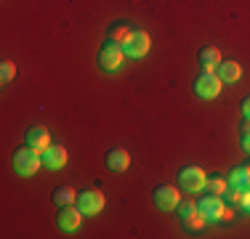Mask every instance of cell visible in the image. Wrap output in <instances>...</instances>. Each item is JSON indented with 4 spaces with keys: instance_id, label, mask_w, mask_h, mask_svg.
Here are the masks:
<instances>
[{
    "instance_id": "obj_13",
    "label": "cell",
    "mask_w": 250,
    "mask_h": 239,
    "mask_svg": "<svg viewBox=\"0 0 250 239\" xmlns=\"http://www.w3.org/2000/svg\"><path fill=\"white\" fill-rule=\"evenodd\" d=\"M106 167H109L112 173H125L130 167V154L128 149H112L109 154H106Z\"/></svg>"
},
{
    "instance_id": "obj_14",
    "label": "cell",
    "mask_w": 250,
    "mask_h": 239,
    "mask_svg": "<svg viewBox=\"0 0 250 239\" xmlns=\"http://www.w3.org/2000/svg\"><path fill=\"white\" fill-rule=\"evenodd\" d=\"M221 61H224V59H221V51H218V48L208 45V48H202V51H200V67H202V72H216Z\"/></svg>"
},
{
    "instance_id": "obj_8",
    "label": "cell",
    "mask_w": 250,
    "mask_h": 239,
    "mask_svg": "<svg viewBox=\"0 0 250 239\" xmlns=\"http://www.w3.org/2000/svg\"><path fill=\"white\" fill-rule=\"evenodd\" d=\"M154 205L160 207V210H176L178 205H181V191L176 186H157L154 189Z\"/></svg>"
},
{
    "instance_id": "obj_4",
    "label": "cell",
    "mask_w": 250,
    "mask_h": 239,
    "mask_svg": "<svg viewBox=\"0 0 250 239\" xmlns=\"http://www.w3.org/2000/svg\"><path fill=\"white\" fill-rule=\"evenodd\" d=\"M96 61H99V67L104 69V72H117V69H123V64H125V51H123V45L106 43V45L99 51Z\"/></svg>"
},
{
    "instance_id": "obj_10",
    "label": "cell",
    "mask_w": 250,
    "mask_h": 239,
    "mask_svg": "<svg viewBox=\"0 0 250 239\" xmlns=\"http://www.w3.org/2000/svg\"><path fill=\"white\" fill-rule=\"evenodd\" d=\"M181 207V218H184V223L189 226V229H202V226L208 223V218L202 215V210H200V205L197 202H184V205H178Z\"/></svg>"
},
{
    "instance_id": "obj_3",
    "label": "cell",
    "mask_w": 250,
    "mask_h": 239,
    "mask_svg": "<svg viewBox=\"0 0 250 239\" xmlns=\"http://www.w3.org/2000/svg\"><path fill=\"white\" fill-rule=\"evenodd\" d=\"M205 183H208V176L197 165L181 167V173H178V186L187 191V194H200V191H205Z\"/></svg>"
},
{
    "instance_id": "obj_17",
    "label": "cell",
    "mask_w": 250,
    "mask_h": 239,
    "mask_svg": "<svg viewBox=\"0 0 250 239\" xmlns=\"http://www.w3.org/2000/svg\"><path fill=\"white\" fill-rule=\"evenodd\" d=\"M53 202H56L59 207H67V205H75L77 202V191L72 186H62L53 191Z\"/></svg>"
},
{
    "instance_id": "obj_5",
    "label": "cell",
    "mask_w": 250,
    "mask_h": 239,
    "mask_svg": "<svg viewBox=\"0 0 250 239\" xmlns=\"http://www.w3.org/2000/svg\"><path fill=\"white\" fill-rule=\"evenodd\" d=\"M221 88H224V82H221V77H218L216 72H202L197 80H194V93H197L200 99H205V101L218 99Z\"/></svg>"
},
{
    "instance_id": "obj_6",
    "label": "cell",
    "mask_w": 250,
    "mask_h": 239,
    "mask_svg": "<svg viewBox=\"0 0 250 239\" xmlns=\"http://www.w3.org/2000/svg\"><path fill=\"white\" fill-rule=\"evenodd\" d=\"M152 48V38L144 32V29H136V32H130V38L123 43V51L128 59H144L146 53H149Z\"/></svg>"
},
{
    "instance_id": "obj_2",
    "label": "cell",
    "mask_w": 250,
    "mask_h": 239,
    "mask_svg": "<svg viewBox=\"0 0 250 239\" xmlns=\"http://www.w3.org/2000/svg\"><path fill=\"white\" fill-rule=\"evenodd\" d=\"M197 205H200L202 215L208 218V223H213V220H231V218H234V210H231V207H226L224 197L208 194V197H202Z\"/></svg>"
},
{
    "instance_id": "obj_22",
    "label": "cell",
    "mask_w": 250,
    "mask_h": 239,
    "mask_svg": "<svg viewBox=\"0 0 250 239\" xmlns=\"http://www.w3.org/2000/svg\"><path fill=\"white\" fill-rule=\"evenodd\" d=\"M240 133H242V136H250V117H245V120H242V125H240Z\"/></svg>"
},
{
    "instance_id": "obj_24",
    "label": "cell",
    "mask_w": 250,
    "mask_h": 239,
    "mask_svg": "<svg viewBox=\"0 0 250 239\" xmlns=\"http://www.w3.org/2000/svg\"><path fill=\"white\" fill-rule=\"evenodd\" d=\"M242 149L250 154V136H242Z\"/></svg>"
},
{
    "instance_id": "obj_9",
    "label": "cell",
    "mask_w": 250,
    "mask_h": 239,
    "mask_svg": "<svg viewBox=\"0 0 250 239\" xmlns=\"http://www.w3.org/2000/svg\"><path fill=\"white\" fill-rule=\"evenodd\" d=\"M83 218H85V213H83L80 207L67 205V207H62V213L56 215V223H59V229H64V231H75V229H80Z\"/></svg>"
},
{
    "instance_id": "obj_20",
    "label": "cell",
    "mask_w": 250,
    "mask_h": 239,
    "mask_svg": "<svg viewBox=\"0 0 250 239\" xmlns=\"http://www.w3.org/2000/svg\"><path fill=\"white\" fill-rule=\"evenodd\" d=\"M14 75H16V64L5 59V61L0 64V82H3V85H8V82L14 80Z\"/></svg>"
},
{
    "instance_id": "obj_16",
    "label": "cell",
    "mask_w": 250,
    "mask_h": 239,
    "mask_svg": "<svg viewBox=\"0 0 250 239\" xmlns=\"http://www.w3.org/2000/svg\"><path fill=\"white\" fill-rule=\"evenodd\" d=\"M229 186L250 189V167H234V170L229 173Z\"/></svg>"
},
{
    "instance_id": "obj_23",
    "label": "cell",
    "mask_w": 250,
    "mask_h": 239,
    "mask_svg": "<svg viewBox=\"0 0 250 239\" xmlns=\"http://www.w3.org/2000/svg\"><path fill=\"white\" fill-rule=\"evenodd\" d=\"M242 115H245V117H250V96H248L245 101H242Z\"/></svg>"
},
{
    "instance_id": "obj_1",
    "label": "cell",
    "mask_w": 250,
    "mask_h": 239,
    "mask_svg": "<svg viewBox=\"0 0 250 239\" xmlns=\"http://www.w3.org/2000/svg\"><path fill=\"white\" fill-rule=\"evenodd\" d=\"M43 167V154L38 152V149H32L27 143L24 149H16V154H14V170L19 173V176H35V173Z\"/></svg>"
},
{
    "instance_id": "obj_7",
    "label": "cell",
    "mask_w": 250,
    "mask_h": 239,
    "mask_svg": "<svg viewBox=\"0 0 250 239\" xmlns=\"http://www.w3.org/2000/svg\"><path fill=\"white\" fill-rule=\"evenodd\" d=\"M104 205H106V197L96 189H85V191H80V197H77V207H80L85 215H99L101 210H104Z\"/></svg>"
},
{
    "instance_id": "obj_15",
    "label": "cell",
    "mask_w": 250,
    "mask_h": 239,
    "mask_svg": "<svg viewBox=\"0 0 250 239\" xmlns=\"http://www.w3.org/2000/svg\"><path fill=\"white\" fill-rule=\"evenodd\" d=\"M216 75L221 77V82H237L242 77V67L237 61H221L216 69Z\"/></svg>"
},
{
    "instance_id": "obj_19",
    "label": "cell",
    "mask_w": 250,
    "mask_h": 239,
    "mask_svg": "<svg viewBox=\"0 0 250 239\" xmlns=\"http://www.w3.org/2000/svg\"><path fill=\"white\" fill-rule=\"evenodd\" d=\"M130 32H133V29H128L125 24H117V27H112V29H109V43H117V45H123L125 40L130 38Z\"/></svg>"
},
{
    "instance_id": "obj_18",
    "label": "cell",
    "mask_w": 250,
    "mask_h": 239,
    "mask_svg": "<svg viewBox=\"0 0 250 239\" xmlns=\"http://www.w3.org/2000/svg\"><path fill=\"white\" fill-rule=\"evenodd\" d=\"M205 189H208V194L224 197V194H226V189H229V181H226V178H221V176H213V178H208Z\"/></svg>"
},
{
    "instance_id": "obj_12",
    "label": "cell",
    "mask_w": 250,
    "mask_h": 239,
    "mask_svg": "<svg viewBox=\"0 0 250 239\" xmlns=\"http://www.w3.org/2000/svg\"><path fill=\"white\" fill-rule=\"evenodd\" d=\"M43 165L45 167H51V170H62L64 165H67V149L64 146H51L45 149V154H43Z\"/></svg>"
},
{
    "instance_id": "obj_11",
    "label": "cell",
    "mask_w": 250,
    "mask_h": 239,
    "mask_svg": "<svg viewBox=\"0 0 250 239\" xmlns=\"http://www.w3.org/2000/svg\"><path fill=\"white\" fill-rule=\"evenodd\" d=\"M27 143L32 149H38L40 154H45V149L51 146V133L43 128V125H35V128L27 130Z\"/></svg>"
},
{
    "instance_id": "obj_21",
    "label": "cell",
    "mask_w": 250,
    "mask_h": 239,
    "mask_svg": "<svg viewBox=\"0 0 250 239\" xmlns=\"http://www.w3.org/2000/svg\"><path fill=\"white\" fill-rule=\"evenodd\" d=\"M240 205L245 207V210H250V189L242 191V199H240Z\"/></svg>"
}]
</instances>
